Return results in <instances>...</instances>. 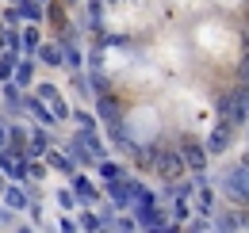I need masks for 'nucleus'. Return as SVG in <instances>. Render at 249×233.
Returning a JSON list of instances; mask_svg holds the SVG:
<instances>
[{
	"instance_id": "nucleus-1",
	"label": "nucleus",
	"mask_w": 249,
	"mask_h": 233,
	"mask_svg": "<svg viewBox=\"0 0 249 233\" xmlns=\"http://www.w3.org/2000/svg\"><path fill=\"white\" fill-rule=\"evenodd\" d=\"M222 111H226V118H230V122H246V118H249V88L234 92V96L222 103Z\"/></svg>"
},
{
	"instance_id": "nucleus-2",
	"label": "nucleus",
	"mask_w": 249,
	"mask_h": 233,
	"mask_svg": "<svg viewBox=\"0 0 249 233\" xmlns=\"http://www.w3.org/2000/svg\"><path fill=\"white\" fill-rule=\"evenodd\" d=\"M157 172L165 180H177L180 176V157L177 153H157Z\"/></svg>"
},
{
	"instance_id": "nucleus-3",
	"label": "nucleus",
	"mask_w": 249,
	"mask_h": 233,
	"mask_svg": "<svg viewBox=\"0 0 249 233\" xmlns=\"http://www.w3.org/2000/svg\"><path fill=\"white\" fill-rule=\"evenodd\" d=\"M226 142H230V126H218L215 134H211V149L218 153V149H226Z\"/></svg>"
},
{
	"instance_id": "nucleus-4",
	"label": "nucleus",
	"mask_w": 249,
	"mask_h": 233,
	"mask_svg": "<svg viewBox=\"0 0 249 233\" xmlns=\"http://www.w3.org/2000/svg\"><path fill=\"white\" fill-rule=\"evenodd\" d=\"M184 157L192 161V165H203V153H199L196 146H188V149H184Z\"/></svg>"
}]
</instances>
